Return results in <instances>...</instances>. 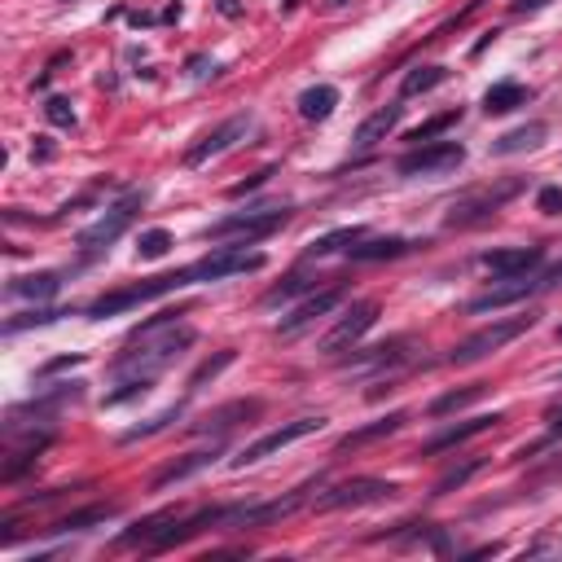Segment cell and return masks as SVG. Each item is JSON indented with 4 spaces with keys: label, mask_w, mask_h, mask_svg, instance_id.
<instances>
[{
    "label": "cell",
    "mask_w": 562,
    "mask_h": 562,
    "mask_svg": "<svg viewBox=\"0 0 562 562\" xmlns=\"http://www.w3.org/2000/svg\"><path fill=\"white\" fill-rule=\"evenodd\" d=\"M194 330L189 325H172V330H163V334H154V339H141V343H128V352L123 356L110 360V373L114 378H146V382H154L172 360L180 356L185 348H194Z\"/></svg>",
    "instance_id": "obj_1"
},
{
    "label": "cell",
    "mask_w": 562,
    "mask_h": 562,
    "mask_svg": "<svg viewBox=\"0 0 562 562\" xmlns=\"http://www.w3.org/2000/svg\"><path fill=\"white\" fill-rule=\"evenodd\" d=\"M536 325V316H514V321H492V325H483V330H474V334H466L457 348L449 352V365H474V360L492 356V352H501L510 339L518 334H527Z\"/></svg>",
    "instance_id": "obj_2"
},
{
    "label": "cell",
    "mask_w": 562,
    "mask_h": 562,
    "mask_svg": "<svg viewBox=\"0 0 562 562\" xmlns=\"http://www.w3.org/2000/svg\"><path fill=\"white\" fill-rule=\"evenodd\" d=\"M180 286H189V273H185V268H180V273H167V277H150V281L128 286V290H110L97 304H88V316H93V321H105V316H114V312H128V307H137V304L163 299V295H172V290H180Z\"/></svg>",
    "instance_id": "obj_3"
},
{
    "label": "cell",
    "mask_w": 562,
    "mask_h": 562,
    "mask_svg": "<svg viewBox=\"0 0 562 562\" xmlns=\"http://www.w3.org/2000/svg\"><path fill=\"white\" fill-rule=\"evenodd\" d=\"M141 206H146V189L123 194V198L110 206L97 224H88V229L75 238V242H80V251H88V256H93V251H110V242H119V238H123V229L137 220V211H141Z\"/></svg>",
    "instance_id": "obj_4"
},
{
    "label": "cell",
    "mask_w": 562,
    "mask_h": 562,
    "mask_svg": "<svg viewBox=\"0 0 562 562\" xmlns=\"http://www.w3.org/2000/svg\"><path fill=\"white\" fill-rule=\"evenodd\" d=\"M286 220H290L286 206H251V211H242V215H224V220H215L203 238H242V247H247V242H259V238L277 233Z\"/></svg>",
    "instance_id": "obj_5"
},
{
    "label": "cell",
    "mask_w": 562,
    "mask_h": 562,
    "mask_svg": "<svg viewBox=\"0 0 562 562\" xmlns=\"http://www.w3.org/2000/svg\"><path fill=\"white\" fill-rule=\"evenodd\" d=\"M264 264H268V256H259V251L220 247V251H211L206 259L189 264L185 273H189V286H194V281H224V277H238V273H259Z\"/></svg>",
    "instance_id": "obj_6"
},
{
    "label": "cell",
    "mask_w": 562,
    "mask_h": 562,
    "mask_svg": "<svg viewBox=\"0 0 562 562\" xmlns=\"http://www.w3.org/2000/svg\"><path fill=\"white\" fill-rule=\"evenodd\" d=\"M316 431H325V417H295V422H286V426H277V431L259 435L256 444H247V449L233 457V466H256V461L273 457V453H281V449L299 444V440L316 435Z\"/></svg>",
    "instance_id": "obj_7"
},
{
    "label": "cell",
    "mask_w": 562,
    "mask_h": 562,
    "mask_svg": "<svg viewBox=\"0 0 562 562\" xmlns=\"http://www.w3.org/2000/svg\"><path fill=\"white\" fill-rule=\"evenodd\" d=\"M461 163H466V150L457 141H431V146H413L396 163V172L400 176H444V172H457Z\"/></svg>",
    "instance_id": "obj_8"
},
{
    "label": "cell",
    "mask_w": 562,
    "mask_h": 562,
    "mask_svg": "<svg viewBox=\"0 0 562 562\" xmlns=\"http://www.w3.org/2000/svg\"><path fill=\"white\" fill-rule=\"evenodd\" d=\"M373 321H378V304H373V299H360V304H352V312H348V316H343V321H339V325H334L325 339H321V352H325V356L352 352L360 339L373 330Z\"/></svg>",
    "instance_id": "obj_9"
},
{
    "label": "cell",
    "mask_w": 562,
    "mask_h": 562,
    "mask_svg": "<svg viewBox=\"0 0 562 562\" xmlns=\"http://www.w3.org/2000/svg\"><path fill=\"white\" fill-rule=\"evenodd\" d=\"M396 488L382 483V479H348L339 488H330L325 497H316V510L330 514V510H348V506H369V501H387Z\"/></svg>",
    "instance_id": "obj_10"
},
{
    "label": "cell",
    "mask_w": 562,
    "mask_h": 562,
    "mask_svg": "<svg viewBox=\"0 0 562 562\" xmlns=\"http://www.w3.org/2000/svg\"><path fill=\"white\" fill-rule=\"evenodd\" d=\"M251 128H256V119H251V114H233V119H224L215 132H206L198 146H189L185 163H189V167H203L206 158H215V154L233 150L238 141H247V132H251Z\"/></svg>",
    "instance_id": "obj_11"
},
{
    "label": "cell",
    "mask_w": 562,
    "mask_h": 562,
    "mask_svg": "<svg viewBox=\"0 0 562 562\" xmlns=\"http://www.w3.org/2000/svg\"><path fill=\"white\" fill-rule=\"evenodd\" d=\"M518 189H523V180H506V185H497V189L470 194L466 203L453 206V215H449V229H466V224H479V220H488L492 211H501V203H510Z\"/></svg>",
    "instance_id": "obj_12"
},
{
    "label": "cell",
    "mask_w": 562,
    "mask_h": 562,
    "mask_svg": "<svg viewBox=\"0 0 562 562\" xmlns=\"http://www.w3.org/2000/svg\"><path fill=\"white\" fill-rule=\"evenodd\" d=\"M343 299H348V290H343V286H325V290H312V295H307V299L295 307L290 316H281V321H277V334H286V339H290V334H299V330H307V325H312L316 316L334 312V307L343 304Z\"/></svg>",
    "instance_id": "obj_13"
},
{
    "label": "cell",
    "mask_w": 562,
    "mask_h": 562,
    "mask_svg": "<svg viewBox=\"0 0 562 562\" xmlns=\"http://www.w3.org/2000/svg\"><path fill=\"white\" fill-rule=\"evenodd\" d=\"M541 290H545V286H541V277H532V273H523V277H501V286H492L488 295L470 299V312H497V307L523 304V299H532V295H541Z\"/></svg>",
    "instance_id": "obj_14"
},
{
    "label": "cell",
    "mask_w": 562,
    "mask_h": 562,
    "mask_svg": "<svg viewBox=\"0 0 562 562\" xmlns=\"http://www.w3.org/2000/svg\"><path fill=\"white\" fill-rule=\"evenodd\" d=\"M501 422H506V413H479V417H470V422H457V426H449L444 435L426 440V444L417 449V457H435V453H449V449H457V444L474 440V435H483V431H492V426H501Z\"/></svg>",
    "instance_id": "obj_15"
},
{
    "label": "cell",
    "mask_w": 562,
    "mask_h": 562,
    "mask_svg": "<svg viewBox=\"0 0 562 562\" xmlns=\"http://www.w3.org/2000/svg\"><path fill=\"white\" fill-rule=\"evenodd\" d=\"M545 264V247H506V251H488L483 268L497 273V277H523L532 268Z\"/></svg>",
    "instance_id": "obj_16"
},
{
    "label": "cell",
    "mask_w": 562,
    "mask_h": 562,
    "mask_svg": "<svg viewBox=\"0 0 562 562\" xmlns=\"http://www.w3.org/2000/svg\"><path fill=\"white\" fill-rule=\"evenodd\" d=\"M417 242L400 238V233H387V238H360L356 247H348V259L352 264H378V259H400L409 256Z\"/></svg>",
    "instance_id": "obj_17"
},
{
    "label": "cell",
    "mask_w": 562,
    "mask_h": 562,
    "mask_svg": "<svg viewBox=\"0 0 562 562\" xmlns=\"http://www.w3.org/2000/svg\"><path fill=\"white\" fill-rule=\"evenodd\" d=\"M400 119H405V105H382V110H373L365 123L356 128V150H373L378 141H387L396 128H400Z\"/></svg>",
    "instance_id": "obj_18"
},
{
    "label": "cell",
    "mask_w": 562,
    "mask_h": 562,
    "mask_svg": "<svg viewBox=\"0 0 562 562\" xmlns=\"http://www.w3.org/2000/svg\"><path fill=\"white\" fill-rule=\"evenodd\" d=\"M220 449H224V444H211V449H198V453H189V457L172 461L167 470H158V474L150 479V492H163V488H172V483H180V479H189V474L206 470L211 461L220 457Z\"/></svg>",
    "instance_id": "obj_19"
},
{
    "label": "cell",
    "mask_w": 562,
    "mask_h": 562,
    "mask_svg": "<svg viewBox=\"0 0 562 562\" xmlns=\"http://www.w3.org/2000/svg\"><path fill=\"white\" fill-rule=\"evenodd\" d=\"M259 413V400H233V405H224V409L206 413L203 422H194L189 431L194 435H224V431H233L238 422H247V417H256Z\"/></svg>",
    "instance_id": "obj_20"
},
{
    "label": "cell",
    "mask_w": 562,
    "mask_h": 562,
    "mask_svg": "<svg viewBox=\"0 0 562 562\" xmlns=\"http://www.w3.org/2000/svg\"><path fill=\"white\" fill-rule=\"evenodd\" d=\"M545 137H549V123H541V119H536V123H523V128H514V132L492 141V158H510V154L536 150Z\"/></svg>",
    "instance_id": "obj_21"
},
{
    "label": "cell",
    "mask_w": 562,
    "mask_h": 562,
    "mask_svg": "<svg viewBox=\"0 0 562 562\" xmlns=\"http://www.w3.org/2000/svg\"><path fill=\"white\" fill-rule=\"evenodd\" d=\"M409 422V413H387V417H378V422H369V426H360V431H348L343 440H339V453H352L360 444H373V440H382V435H396L400 426Z\"/></svg>",
    "instance_id": "obj_22"
},
{
    "label": "cell",
    "mask_w": 562,
    "mask_h": 562,
    "mask_svg": "<svg viewBox=\"0 0 562 562\" xmlns=\"http://www.w3.org/2000/svg\"><path fill=\"white\" fill-rule=\"evenodd\" d=\"M334 105H339V88H330V84H316V88L299 93V114L307 123H325L334 114Z\"/></svg>",
    "instance_id": "obj_23"
},
{
    "label": "cell",
    "mask_w": 562,
    "mask_h": 562,
    "mask_svg": "<svg viewBox=\"0 0 562 562\" xmlns=\"http://www.w3.org/2000/svg\"><path fill=\"white\" fill-rule=\"evenodd\" d=\"M62 290V277L57 273H31V277H13L9 281V295H18V299H36V304H45Z\"/></svg>",
    "instance_id": "obj_24"
},
{
    "label": "cell",
    "mask_w": 562,
    "mask_h": 562,
    "mask_svg": "<svg viewBox=\"0 0 562 562\" xmlns=\"http://www.w3.org/2000/svg\"><path fill=\"white\" fill-rule=\"evenodd\" d=\"M119 514V506H84V510H75V514H66V518H57L49 532H88V527H102V523H110Z\"/></svg>",
    "instance_id": "obj_25"
},
{
    "label": "cell",
    "mask_w": 562,
    "mask_h": 562,
    "mask_svg": "<svg viewBox=\"0 0 562 562\" xmlns=\"http://www.w3.org/2000/svg\"><path fill=\"white\" fill-rule=\"evenodd\" d=\"M527 88L523 84H514V80H501V84H492L488 93H483V110L488 114H506V110H514V105H527Z\"/></svg>",
    "instance_id": "obj_26"
},
{
    "label": "cell",
    "mask_w": 562,
    "mask_h": 562,
    "mask_svg": "<svg viewBox=\"0 0 562 562\" xmlns=\"http://www.w3.org/2000/svg\"><path fill=\"white\" fill-rule=\"evenodd\" d=\"M176 518V510H163V514H150V518H141V523H132L123 536H119V545H146L150 549L154 541H158V532L167 527Z\"/></svg>",
    "instance_id": "obj_27"
},
{
    "label": "cell",
    "mask_w": 562,
    "mask_h": 562,
    "mask_svg": "<svg viewBox=\"0 0 562 562\" xmlns=\"http://www.w3.org/2000/svg\"><path fill=\"white\" fill-rule=\"evenodd\" d=\"M49 440H53V435L45 431V435H31V440H27L18 453H9V461H4V483H13V479H18L27 466H36V457L49 449Z\"/></svg>",
    "instance_id": "obj_28"
},
{
    "label": "cell",
    "mask_w": 562,
    "mask_h": 562,
    "mask_svg": "<svg viewBox=\"0 0 562 562\" xmlns=\"http://www.w3.org/2000/svg\"><path fill=\"white\" fill-rule=\"evenodd\" d=\"M360 238H365V229H360V224H348V229H334V233H325V238H316V242L307 247V256H339V251H348V247H356Z\"/></svg>",
    "instance_id": "obj_29"
},
{
    "label": "cell",
    "mask_w": 562,
    "mask_h": 562,
    "mask_svg": "<svg viewBox=\"0 0 562 562\" xmlns=\"http://www.w3.org/2000/svg\"><path fill=\"white\" fill-rule=\"evenodd\" d=\"M449 80V66H417L405 75V84H400V97H417V93H431V88H440Z\"/></svg>",
    "instance_id": "obj_30"
},
{
    "label": "cell",
    "mask_w": 562,
    "mask_h": 562,
    "mask_svg": "<svg viewBox=\"0 0 562 562\" xmlns=\"http://www.w3.org/2000/svg\"><path fill=\"white\" fill-rule=\"evenodd\" d=\"M483 391H488V382H470V387H461V391H449V396L431 400V417H444V413H457V409H466V405L483 400Z\"/></svg>",
    "instance_id": "obj_31"
},
{
    "label": "cell",
    "mask_w": 562,
    "mask_h": 562,
    "mask_svg": "<svg viewBox=\"0 0 562 562\" xmlns=\"http://www.w3.org/2000/svg\"><path fill=\"white\" fill-rule=\"evenodd\" d=\"M307 290H316V277H307V273H290L281 286H273V290L264 295V304L277 307V304H286V299H295V295H307Z\"/></svg>",
    "instance_id": "obj_32"
},
{
    "label": "cell",
    "mask_w": 562,
    "mask_h": 562,
    "mask_svg": "<svg viewBox=\"0 0 562 562\" xmlns=\"http://www.w3.org/2000/svg\"><path fill=\"white\" fill-rule=\"evenodd\" d=\"M483 470V457H470V461H461V466H453V470H444L440 479H435V497H449L453 488H461L470 474H479Z\"/></svg>",
    "instance_id": "obj_33"
},
{
    "label": "cell",
    "mask_w": 562,
    "mask_h": 562,
    "mask_svg": "<svg viewBox=\"0 0 562 562\" xmlns=\"http://www.w3.org/2000/svg\"><path fill=\"white\" fill-rule=\"evenodd\" d=\"M180 413H185V405H172V409H163L158 417H150L146 426H132V431H123V444H137V440H150V435H158L163 426L180 422Z\"/></svg>",
    "instance_id": "obj_34"
},
{
    "label": "cell",
    "mask_w": 562,
    "mask_h": 562,
    "mask_svg": "<svg viewBox=\"0 0 562 562\" xmlns=\"http://www.w3.org/2000/svg\"><path fill=\"white\" fill-rule=\"evenodd\" d=\"M457 119H461V110H444V114H435V119L417 123V128L409 132V141H413V146H422V141H435V137H440V132H449Z\"/></svg>",
    "instance_id": "obj_35"
},
{
    "label": "cell",
    "mask_w": 562,
    "mask_h": 562,
    "mask_svg": "<svg viewBox=\"0 0 562 562\" xmlns=\"http://www.w3.org/2000/svg\"><path fill=\"white\" fill-rule=\"evenodd\" d=\"M62 316H71V312H66V307H31V312L13 316L4 330H9V334H18V330H31V325H53V321H62Z\"/></svg>",
    "instance_id": "obj_36"
},
{
    "label": "cell",
    "mask_w": 562,
    "mask_h": 562,
    "mask_svg": "<svg viewBox=\"0 0 562 562\" xmlns=\"http://www.w3.org/2000/svg\"><path fill=\"white\" fill-rule=\"evenodd\" d=\"M233 360H238V352H215L211 360H203V365H198V369L189 373V391H198V387H203V382H211L215 373H224V369H229Z\"/></svg>",
    "instance_id": "obj_37"
},
{
    "label": "cell",
    "mask_w": 562,
    "mask_h": 562,
    "mask_svg": "<svg viewBox=\"0 0 562 562\" xmlns=\"http://www.w3.org/2000/svg\"><path fill=\"white\" fill-rule=\"evenodd\" d=\"M172 247H176V242H172V233H167V229H146V233H141V242H137V256H141V259H163Z\"/></svg>",
    "instance_id": "obj_38"
},
{
    "label": "cell",
    "mask_w": 562,
    "mask_h": 562,
    "mask_svg": "<svg viewBox=\"0 0 562 562\" xmlns=\"http://www.w3.org/2000/svg\"><path fill=\"white\" fill-rule=\"evenodd\" d=\"M146 391H150V382H146V378H123V387L105 396V409H114V405H128V400H137V396H146Z\"/></svg>",
    "instance_id": "obj_39"
},
{
    "label": "cell",
    "mask_w": 562,
    "mask_h": 562,
    "mask_svg": "<svg viewBox=\"0 0 562 562\" xmlns=\"http://www.w3.org/2000/svg\"><path fill=\"white\" fill-rule=\"evenodd\" d=\"M45 114H49L53 128H71V123H75V105H71V97H49V102H45Z\"/></svg>",
    "instance_id": "obj_40"
},
{
    "label": "cell",
    "mask_w": 562,
    "mask_h": 562,
    "mask_svg": "<svg viewBox=\"0 0 562 562\" xmlns=\"http://www.w3.org/2000/svg\"><path fill=\"white\" fill-rule=\"evenodd\" d=\"M536 206H541L545 215H562V185H545V189L536 194Z\"/></svg>",
    "instance_id": "obj_41"
},
{
    "label": "cell",
    "mask_w": 562,
    "mask_h": 562,
    "mask_svg": "<svg viewBox=\"0 0 562 562\" xmlns=\"http://www.w3.org/2000/svg\"><path fill=\"white\" fill-rule=\"evenodd\" d=\"M268 176H277V167H264V172H256V176H247L242 185L229 189V198H242V194H251V189H259V185H268Z\"/></svg>",
    "instance_id": "obj_42"
},
{
    "label": "cell",
    "mask_w": 562,
    "mask_h": 562,
    "mask_svg": "<svg viewBox=\"0 0 562 562\" xmlns=\"http://www.w3.org/2000/svg\"><path fill=\"white\" fill-rule=\"evenodd\" d=\"M80 360H84V352L57 356V360H49V365H40V369H36V378H49V373H57V369H71V365H80Z\"/></svg>",
    "instance_id": "obj_43"
},
{
    "label": "cell",
    "mask_w": 562,
    "mask_h": 562,
    "mask_svg": "<svg viewBox=\"0 0 562 562\" xmlns=\"http://www.w3.org/2000/svg\"><path fill=\"white\" fill-rule=\"evenodd\" d=\"M549 0H514V13H541Z\"/></svg>",
    "instance_id": "obj_44"
},
{
    "label": "cell",
    "mask_w": 562,
    "mask_h": 562,
    "mask_svg": "<svg viewBox=\"0 0 562 562\" xmlns=\"http://www.w3.org/2000/svg\"><path fill=\"white\" fill-rule=\"evenodd\" d=\"M541 286H545V290H554V286H562V264H554L549 273H541Z\"/></svg>",
    "instance_id": "obj_45"
},
{
    "label": "cell",
    "mask_w": 562,
    "mask_h": 562,
    "mask_svg": "<svg viewBox=\"0 0 562 562\" xmlns=\"http://www.w3.org/2000/svg\"><path fill=\"white\" fill-rule=\"evenodd\" d=\"M31 158H40V163H49L53 158V146H49V137H40V146L31 150Z\"/></svg>",
    "instance_id": "obj_46"
},
{
    "label": "cell",
    "mask_w": 562,
    "mask_h": 562,
    "mask_svg": "<svg viewBox=\"0 0 562 562\" xmlns=\"http://www.w3.org/2000/svg\"><path fill=\"white\" fill-rule=\"evenodd\" d=\"M562 435V413H554V440Z\"/></svg>",
    "instance_id": "obj_47"
},
{
    "label": "cell",
    "mask_w": 562,
    "mask_h": 562,
    "mask_svg": "<svg viewBox=\"0 0 562 562\" xmlns=\"http://www.w3.org/2000/svg\"><path fill=\"white\" fill-rule=\"evenodd\" d=\"M325 4H330V9H343V4H348V0H325Z\"/></svg>",
    "instance_id": "obj_48"
},
{
    "label": "cell",
    "mask_w": 562,
    "mask_h": 562,
    "mask_svg": "<svg viewBox=\"0 0 562 562\" xmlns=\"http://www.w3.org/2000/svg\"><path fill=\"white\" fill-rule=\"evenodd\" d=\"M558 339H562V325H558Z\"/></svg>",
    "instance_id": "obj_49"
}]
</instances>
